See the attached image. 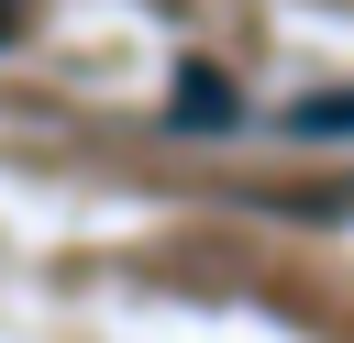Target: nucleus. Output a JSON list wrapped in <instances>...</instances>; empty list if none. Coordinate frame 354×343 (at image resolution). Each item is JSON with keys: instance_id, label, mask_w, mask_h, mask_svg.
<instances>
[{"instance_id": "obj_2", "label": "nucleus", "mask_w": 354, "mask_h": 343, "mask_svg": "<svg viewBox=\"0 0 354 343\" xmlns=\"http://www.w3.org/2000/svg\"><path fill=\"white\" fill-rule=\"evenodd\" d=\"M288 133H310V144H321V133H354V89H321V100H299V111H288Z\"/></svg>"}, {"instance_id": "obj_1", "label": "nucleus", "mask_w": 354, "mask_h": 343, "mask_svg": "<svg viewBox=\"0 0 354 343\" xmlns=\"http://www.w3.org/2000/svg\"><path fill=\"white\" fill-rule=\"evenodd\" d=\"M166 111H177L188 133H232V122H243V100H232V77H221V66H177Z\"/></svg>"}, {"instance_id": "obj_3", "label": "nucleus", "mask_w": 354, "mask_h": 343, "mask_svg": "<svg viewBox=\"0 0 354 343\" xmlns=\"http://www.w3.org/2000/svg\"><path fill=\"white\" fill-rule=\"evenodd\" d=\"M11 22H22V11H11V0H0V33H11Z\"/></svg>"}]
</instances>
